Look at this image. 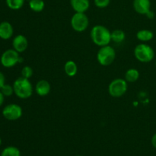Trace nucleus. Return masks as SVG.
Segmentation results:
<instances>
[{
	"label": "nucleus",
	"mask_w": 156,
	"mask_h": 156,
	"mask_svg": "<svg viewBox=\"0 0 156 156\" xmlns=\"http://www.w3.org/2000/svg\"><path fill=\"white\" fill-rule=\"evenodd\" d=\"M91 41L98 47L109 45L111 41V32L103 25H95L90 32Z\"/></svg>",
	"instance_id": "f257e3e1"
},
{
	"label": "nucleus",
	"mask_w": 156,
	"mask_h": 156,
	"mask_svg": "<svg viewBox=\"0 0 156 156\" xmlns=\"http://www.w3.org/2000/svg\"><path fill=\"white\" fill-rule=\"evenodd\" d=\"M14 93L21 99H27L33 94V86L28 79L21 77L18 78L13 84Z\"/></svg>",
	"instance_id": "f03ea898"
},
{
	"label": "nucleus",
	"mask_w": 156,
	"mask_h": 156,
	"mask_svg": "<svg viewBox=\"0 0 156 156\" xmlns=\"http://www.w3.org/2000/svg\"><path fill=\"white\" fill-rule=\"evenodd\" d=\"M136 59L141 62H149L155 57V52L152 47L145 43L138 44L134 49Z\"/></svg>",
	"instance_id": "7ed1b4c3"
},
{
	"label": "nucleus",
	"mask_w": 156,
	"mask_h": 156,
	"mask_svg": "<svg viewBox=\"0 0 156 156\" xmlns=\"http://www.w3.org/2000/svg\"><path fill=\"white\" fill-rule=\"evenodd\" d=\"M116 58L115 50L109 45L101 47L97 53V59L99 64L108 66L114 62Z\"/></svg>",
	"instance_id": "20e7f679"
},
{
	"label": "nucleus",
	"mask_w": 156,
	"mask_h": 156,
	"mask_svg": "<svg viewBox=\"0 0 156 156\" xmlns=\"http://www.w3.org/2000/svg\"><path fill=\"white\" fill-rule=\"evenodd\" d=\"M128 88L127 82L123 79H115L109 84L108 92L113 98H120L124 95Z\"/></svg>",
	"instance_id": "39448f33"
},
{
	"label": "nucleus",
	"mask_w": 156,
	"mask_h": 156,
	"mask_svg": "<svg viewBox=\"0 0 156 156\" xmlns=\"http://www.w3.org/2000/svg\"><path fill=\"white\" fill-rule=\"evenodd\" d=\"M23 58L19 56V53L14 49L5 50L1 56V63L5 68H12L18 62H22Z\"/></svg>",
	"instance_id": "423d86ee"
},
{
	"label": "nucleus",
	"mask_w": 156,
	"mask_h": 156,
	"mask_svg": "<svg viewBox=\"0 0 156 156\" xmlns=\"http://www.w3.org/2000/svg\"><path fill=\"white\" fill-rule=\"evenodd\" d=\"M72 27L76 32H83L88 28L89 20L85 13L76 12L73 15L70 21Z\"/></svg>",
	"instance_id": "0eeeda50"
},
{
	"label": "nucleus",
	"mask_w": 156,
	"mask_h": 156,
	"mask_svg": "<svg viewBox=\"0 0 156 156\" xmlns=\"http://www.w3.org/2000/svg\"><path fill=\"white\" fill-rule=\"evenodd\" d=\"M2 115L8 120H17L22 116V108L16 104H10L2 110Z\"/></svg>",
	"instance_id": "6e6552de"
},
{
	"label": "nucleus",
	"mask_w": 156,
	"mask_h": 156,
	"mask_svg": "<svg viewBox=\"0 0 156 156\" xmlns=\"http://www.w3.org/2000/svg\"><path fill=\"white\" fill-rule=\"evenodd\" d=\"M12 47L14 50L18 53H23L27 50L28 47V41L25 36L22 34H18L15 37L12 41Z\"/></svg>",
	"instance_id": "1a4fd4ad"
},
{
	"label": "nucleus",
	"mask_w": 156,
	"mask_h": 156,
	"mask_svg": "<svg viewBox=\"0 0 156 156\" xmlns=\"http://www.w3.org/2000/svg\"><path fill=\"white\" fill-rule=\"evenodd\" d=\"M133 9L140 15H147L151 11L150 0H133Z\"/></svg>",
	"instance_id": "9d476101"
},
{
	"label": "nucleus",
	"mask_w": 156,
	"mask_h": 156,
	"mask_svg": "<svg viewBox=\"0 0 156 156\" xmlns=\"http://www.w3.org/2000/svg\"><path fill=\"white\" fill-rule=\"evenodd\" d=\"M50 90H51L50 84L49 83L48 81L44 80V79L38 81L35 86V91H36L37 94L41 97L47 96L50 92Z\"/></svg>",
	"instance_id": "9b49d317"
},
{
	"label": "nucleus",
	"mask_w": 156,
	"mask_h": 156,
	"mask_svg": "<svg viewBox=\"0 0 156 156\" xmlns=\"http://www.w3.org/2000/svg\"><path fill=\"white\" fill-rule=\"evenodd\" d=\"M70 5L75 12L85 13L90 6L89 0H70Z\"/></svg>",
	"instance_id": "f8f14e48"
},
{
	"label": "nucleus",
	"mask_w": 156,
	"mask_h": 156,
	"mask_svg": "<svg viewBox=\"0 0 156 156\" xmlns=\"http://www.w3.org/2000/svg\"><path fill=\"white\" fill-rule=\"evenodd\" d=\"M13 33V27L9 21H2L0 23V38L9 40L12 37Z\"/></svg>",
	"instance_id": "ddd939ff"
},
{
	"label": "nucleus",
	"mask_w": 156,
	"mask_h": 156,
	"mask_svg": "<svg viewBox=\"0 0 156 156\" xmlns=\"http://www.w3.org/2000/svg\"><path fill=\"white\" fill-rule=\"evenodd\" d=\"M64 72L69 77H73L77 74V64L73 60H68L64 65Z\"/></svg>",
	"instance_id": "4468645a"
},
{
	"label": "nucleus",
	"mask_w": 156,
	"mask_h": 156,
	"mask_svg": "<svg viewBox=\"0 0 156 156\" xmlns=\"http://www.w3.org/2000/svg\"><path fill=\"white\" fill-rule=\"evenodd\" d=\"M154 34L152 30L148 29H143L136 33V38L142 42H148L153 38Z\"/></svg>",
	"instance_id": "2eb2a0df"
},
{
	"label": "nucleus",
	"mask_w": 156,
	"mask_h": 156,
	"mask_svg": "<svg viewBox=\"0 0 156 156\" xmlns=\"http://www.w3.org/2000/svg\"><path fill=\"white\" fill-rule=\"evenodd\" d=\"M124 78L127 82H135L140 78V72L136 69H129L125 73Z\"/></svg>",
	"instance_id": "dca6fc26"
},
{
	"label": "nucleus",
	"mask_w": 156,
	"mask_h": 156,
	"mask_svg": "<svg viewBox=\"0 0 156 156\" xmlns=\"http://www.w3.org/2000/svg\"><path fill=\"white\" fill-rule=\"evenodd\" d=\"M29 7L33 12H41L44 9L45 3L44 0H29Z\"/></svg>",
	"instance_id": "f3484780"
},
{
	"label": "nucleus",
	"mask_w": 156,
	"mask_h": 156,
	"mask_svg": "<svg viewBox=\"0 0 156 156\" xmlns=\"http://www.w3.org/2000/svg\"><path fill=\"white\" fill-rule=\"evenodd\" d=\"M126 34L120 29H116L111 32V41H114L116 44H120L124 41Z\"/></svg>",
	"instance_id": "a211bd4d"
},
{
	"label": "nucleus",
	"mask_w": 156,
	"mask_h": 156,
	"mask_svg": "<svg viewBox=\"0 0 156 156\" xmlns=\"http://www.w3.org/2000/svg\"><path fill=\"white\" fill-rule=\"evenodd\" d=\"M1 156H21V152L15 146H9L3 149Z\"/></svg>",
	"instance_id": "6ab92c4d"
},
{
	"label": "nucleus",
	"mask_w": 156,
	"mask_h": 156,
	"mask_svg": "<svg viewBox=\"0 0 156 156\" xmlns=\"http://www.w3.org/2000/svg\"><path fill=\"white\" fill-rule=\"evenodd\" d=\"M5 2L8 7L12 10H18L24 4V0H5Z\"/></svg>",
	"instance_id": "aec40b11"
},
{
	"label": "nucleus",
	"mask_w": 156,
	"mask_h": 156,
	"mask_svg": "<svg viewBox=\"0 0 156 156\" xmlns=\"http://www.w3.org/2000/svg\"><path fill=\"white\" fill-rule=\"evenodd\" d=\"M0 91L2 93L5 97H10L14 93L13 85L12 86L10 85H8V84H5L0 89Z\"/></svg>",
	"instance_id": "412c9836"
},
{
	"label": "nucleus",
	"mask_w": 156,
	"mask_h": 156,
	"mask_svg": "<svg viewBox=\"0 0 156 156\" xmlns=\"http://www.w3.org/2000/svg\"><path fill=\"white\" fill-rule=\"evenodd\" d=\"M33 69L29 66H25L23 67L21 72V76L28 79H30V78H31V76H33Z\"/></svg>",
	"instance_id": "4be33fe9"
},
{
	"label": "nucleus",
	"mask_w": 156,
	"mask_h": 156,
	"mask_svg": "<svg viewBox=\"0 0 156 156\" xmlns=\"http://www.w3.org/2000/svg\"><path fill=\"white\" fill-rule=\"evenodd\" d=\"M111 0H94V3L95 6L99 9H105L109 5Z\"/></svg>",
	"instance_id": "5701e85b"
},
{
	"label": "nucleus",
	"mask_w": 156,
	"mask_h": 156,
	"mask_svg": "<svg viewBox=\"0 0 156 156\" xmlns=\"http://www.w3.org/2000/svg\"><path fill=\"white\" fill-rule=\"evenodd\" d=\"M5 84V76L3 75V73L0 72V89H1L2 87Z\"/></svg>",
	"instance_id": "b1692460"
},
{
	"label": "nucleus",
	"mask_w": 156,
	"mask_h": 156,
	"mask_svg": "<svg viewBox=\"0 0 156 156\" xmlns=\"http://www.w3.org/2000/svg\"><path fill=\"white\" fill-rule=\"evenodd\" d=\"M151 142H152V146H153L154 148H155V149H156V133H155L153 136H152V140H151Z\"/></svg>",
	"instance_id": "393cba45"
},
{
	"label": "nucleus",
	"mask_w": 156,
	"mask_h": 156,
	"mask_svg": "<svg viewBox=\"0 0 156 156\" xmlns=\"http://www.w3.org/2000/svg\"><path fill=\"white\" fill-rule=\"evenodd\" d=\"M4 98H5V96L3 95L1 91H0V107H1L2 105L3 102H4Z\"/></svg>",
	"instance_id": "a878e982"
},
{
	"label": "nucleus",
	"mask_w": 156,
	"mask_h": 156,
	"mask_svg": "<svg viewBox=\"0 0 156 156\" xmlns=\"http://www.w3.org/2000/svg\"><path fill=\"white\" fill-rule=\"evenodd\" d=\"M146 15H147V16H148V18H153V16H154V14H153V12H151V11H150V12H149V13H148Z\"/></svg>",
	"instance_id": "bb28decb"
},
{
	"label": "nucleus",
	"mask_w": 156,
	"mask_h": 156,
	"mask_svg": "<svg viewBox=\"0 0 156 156\" xmlns=\"http://www.w3.org/2000/svg\"><path fill=\"white\" fill-rule=\"evenodd\" d=\"M1 143H2V140H1V139H0V145H1Z\"/></svg>",
	"instance_id": "cd10ccee"
},
{
	"label": "nucleus",
	"mask_w": 156,
	"mask_h": 156,
	"mask_svg": "<svg viewBox=\"0 0 156 156\" xmlns=\"http://www.w3.org/2000/svg\"><path fill=\"white\" fill-rule=\"evenodd\" d=\"M76 156H82V155H76Z\"/></svg>",
	"instance_id": "c85d7f7f"
},
{
	"label": "nucleus",
	"mask_w": 156,
	"mask_h": 156,
	"mask_svg": "<svg viewBox=\"0 0 156 156\" xmlns=\"http://www.w3.org/2000/svg\"><path fill=\"white\" fill-rule=\"evenodd\" d=\"M155 66H156V62H155Z\"/></svg>",
	"instance_id": "c756f323"
}]
</instances>
